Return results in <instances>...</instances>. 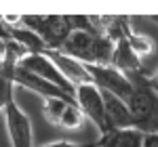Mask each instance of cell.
Returning a JSON list of instances; mask_svg holds the SVG:
<instances>
[{
  "label": "cell",
  "instance_id": "obj_1",
  "mask_svg": "<svg viewBox=\"0 0 158 147\" xmlns=\"http://www.w3.org/2000/svg\"><path fill=\"white\" fill-rule=\"evenodd\" d=\"M131 82L133 93L127 105L133 116V128L143 135H158V93L150 84V76H131Z\"/></svg>",
  "mask_w": 158,
  "mask_h": 147
},
{
  "label": "cell",
  "instance_id": "obj_2",
  "mask_svg": "<svg viewBox=\"0 0 158 147\" xmlns=\"http://www.w3.org/2000/svg\"><path fill=\"white\" fill-rule=\"evenodd\" d=\"M116 42H112L108 36L99 32H85L76 30L65 40L61 53L78 59L85 65H112Z\"/></svg>",
  "mask_w": 158,
  "mask_h": 147
},
{
  "label": "cell",
  "instance_id": "obj_3",
  "mask_svg": "<svg viewBox=\"0 0 158 147\" xmlns=\"http://www.w3.org/2000/svg\"><path fill=\"white\" fill-rule=\"evenodd\" d=\"M21 25L32 30L36 36H40V40L47 44L49 50H61L65 40L72 34V19L70 17H38V15H32V17H21Z\"/></svg>",
  "mask_w": 158,
  "mask_h": 147
},
{
  "label": "cell",
  "instance_id": "obj_4",
  "mask_svg": "<svg viewBox=\"0 0 158 147\" xmlns=\"http://www.w3.org/2000/svg\"><path fill=\"white\" fill-rule=\"evenodd\" d=\"M86 70L93 78V84L99 90L112 93V95L120 97L122 101H129L133 93V82L127 74L116 70L114 65H86Z\"/></svg>",
  "mask_w": 158,
  "mask_h": 147
},
{
  "label": "cell",
  "instance_id": "obj_5",
  "mask_svg": "<svg viewBox=\"0 0 158 147\" xmlns=\"http://www.w3.org/2000/svg\"><path fill=\"white\" fill-rule=\"evenodd\" d=\"M74 101L76 105L80 107V111L85 113L86 120L97 126L99 135L108 133V120H106V107H103V97H101V90L95 84H85L78 86L76 93H74Z\"/></svg>",
  "mask_w": 158,
  "mask_h": 147
},
{
  "label": "cell",
  "instance_id": "obj_6",
  "mask_svg": "<svg viewBox=\"0 0 158 147\" xmlns=\"http://www.w3.org/2000/svg\"><path fill=\"white\" fill-rule=\"evenodd\" d=\"M17 67H21L25 72H30V74H34V76H38V78L51 82V84H55L57 88H61L63 93H68L70 97H74V93H76V88L61 76V72L57 70V65L51 61L44 53H42V55H27V57H23Z\"/></svg>",
  "mask_w": 158,
  "mask_h": 147
},
{
  "label": "cell",
  "instance_id": "obj_7",
  "mask_svg": "<svg viewBox=\"0 0 158 147\" xmlns=\"http://www.w3.org/2000/svg\"><path fill=\"white\" fill-rule=\"evenodd\" d=\"M4 118H6V128H9L13 147H34L32 145V122L27 113L17 105L15 95L6 101Z\"/></svg>",
  "mask_w": 158,
  "mask_h": 147
},
{
  "label": "cell",
  "instance_id": "obj_8",
  "mask_svg": "<svg viewBox=\"0 0 158 147\" xmlns=\"http://www.w3.org/2000/svg\"><path fill=\"white\" fill-rule=\"evenodd\" d=\"M44 55L57 65V70L61 72V76H63L74 88L85 86V84H93V78H91V74L86 70V65L80 63L78 59H74V57L61 53V50H47Z\"/></svg>",
  "mask_w": 158,
  "mask_h": 147
},
{
  "label": "cell",
  "instance_id": "obj_9",
  "mask_svg": "<svg viewBox=\"0 0 158 147\" xmlns=\"http://www.w3.org/2000/svg\"><path fill=\"white\" fill-rule=\"evenodd\" d=\"M103 97V107H106V120H108V128H133V116L127 105V101L120 97L101 90Z\"/></svg>",
  "mask_w": 158,
  "mask_h": 147
},
{
  "label": "cell",
  "instance_id": "obj_10",
  "mask_svg": "<svg viewBox=\"0 0 158 147\" xmlns=\"http://www.w3.org/2000/svg\"><path fill=\"white\" fill-rule=\"evenodd\" d=\"M143 133L137 128H112L95 141L97 147H143Z\"/></svg>",
  "mask_w": 158,
  "mask_h": 147
},
{
  "label": "cell",
  "instance_id": "obj_11",
  "mask_svg": "<svg viewBox=\"0 0 158 147\" xmlns=\"http://www.w3.org/2000/svg\"><path fill=\"white\" fill-rule=\"evenodd\" d=\"M70 103H76L74 99H57V97H51V99H42V116L44 120L55 126H59V120L63 116V111L68 109Z\"/></svg>",
  "mask_w": 158,
  "mask_h": 147
},
{
  "label": "cell",
  "instance_id": "obj_12",
  "mask_svg": "<svg viewBox=\"0 0 158 147\" xmlns=\"http://www.w3.org/2000/svg\"><path fill=\"white\" fill-rule=\"evenodd\" d=\"M127 40H129L133 53L141 59V61H143L146 57H150V55H154V50H156V42H154L150 36H146V34H137V32L131 30L129 36H127Z\"/></svg>",
  "mask_w": 158,
  "mask_h": 147
},
{
  "label": "cell",
  "instance_id": "obj_13",
  "mask_svg": "<svg viewBox=\"0 0 158 147\" xmlns=\"http://www.w3.org/2000/svg\"><path fill=\"white\" fill-rule=\"evenodd\" d=\"M85 120L86 118H85V113L80 111V107L76 103H70L59 120V128H63V130H78V128L85 126Z\"/></svg>",
  "mask_w": 158,
  "mask_h": 147
},
{
  "label": "cell",
  "instance_id": "obj_14",
  "mask_svg": "<svg viewBox=\"0 0 158 147\" xmlns=\"http://www.w3.org/2000/svg\"><path fill=\"white\" fill-rule=\"evenodd\" d=\"M15 95V84L6 70H0V111H4L6 101Z\"/></svg>",
  "mask_w": 158,
  "mask_h": 147
},
{
  "label": "cell",
  "instance_id": "obj_15",
  "mask_svg": "<svg viewBox=\"0 0 158 147\" xmlns=\"http://www.w3.org/2000/svg\"><path fill=\"white\" fill-rule=\"evenodd\" d=\"M40 147H97V145H95V141H93V143H70V141H55V143L40 145Z\"/></svg>",
  "mask_w": 158,
  "mask_h": 147
},
{
  "label": "cell",
  "instance_id": "obj_16",
  "mask_svg": "<svg viewBox=\"0 0 158 147\" xmlns=\"http://www.w3.org/2000/svg\"><path fill=\"white\" fill-rule=\"evenodd\" d=\"M6 55H9V38L0 36V65L6 63Z\"/></svg>",
  "mask_w": 158,
  "mask_h": 147
},
{
  "label": "cell",
  "instance_id": "obj_17",
  "mask_svg": "<svg viewBox=\"0 0 158 147\" xmlns=\"http://www.w3.org/2000/svg\"><path fill=\"white\" fill-rule=\"evenodd\" d=\"M143 147H158V135H146L143 137Z\"/></svg>",
  "mask_w": 158,
  "mask_h": 147
},
{
  "label": "cell",
  "instance_id": "obj_18",
  "mask_svg": "<svg viewBox=\"0 0 158 147\" xmlns=\"http://www.w3.org/2000/svg\"><path fill=\"white\" fill-rule=\"evenodd\" d=\"M150 80H152V82H156V84H158V72L154 74V76H150Z\"/></svg>",
  "mask_w": 158,
  "mask_h": 147
},
{
  "label": "cell",
  "instance_id": "obj_19",
  "mask_svg": "<svg viewBox=\"0 0 158 147\" xmlns=\"http://www.w3.org/2000/svg\"><path fill=\"white\" fill-rule=\"evenodd\" d=\"M152 21H154V23H158V17H152Z\"/></svg>",
  "mask_w": 158,
  "mask_h": 147
}]
</instances>
